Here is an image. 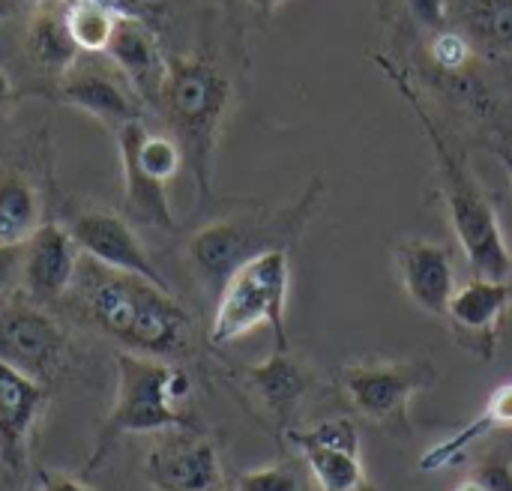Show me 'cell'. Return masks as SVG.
<instances>
[{"label":"cell","instance_id":"cell-1","mask_svg":"<svg viewBox=\"0 0 512 491\" xmlns=\"http://www.w3.org/2000/svg\"><path fill=\"white\" fill-rule=\"evenodd\" d=\"M72 291L87 318L132 354L171 360L189 345L192 318L165 285L108 270L81 255Z\"/></svg>","mask_w":512,"mask_h":491},{"label":"cell","instance_id":"cell-2","mask_svg":"<svg viewBox=\"0 0 512 491\" xmlns=\"http://www.w3.org/2000/svg\"><path fill=\"white\" fill-rule=\"evenodd\" d=\"M228 105H231V81L213 60L204 57L168 60V75L156 108L162 111L168 132L183 150L198 195L210 192L213 153L219 144Z\"/></svg>","mask_w":512,"mask_h":491},{"label":"cell","instance_id":"cell-3","mask_svg":"<svg viewBox=\"0 0 512 491\" xmlns=\"http://www.w3.org/2000/svg\"><path fill=\"white\" fill-rule=\"evenodd\" d=\"M321 195H324V180H312V186L291 207H282L276 213L270 210L252 216H228L198 228L186 246L195 276L213 294H219L228 276L246 261L273 249L291 252V246L303 237L306 225L312 222Z\"/></svg>","mask_w":512,"mask_h":491},{"label":"cell","instance_id":"cell-4","mask_svg":"<svg viewBox=\"0 0 512 491\" xmlns=\"http://www.w3.org/2000/svg\"><path fill=\"white\" fill-rule=\"evenodd\" d=\"M189 396V375L159 357H144L132 351L117 354V390L114 405L99 429L90 468H96L114 441L126 435H162L177 426H192L180 411Z\"/></svg>","mask_w":512,"mask_h":491},{"label":"cell","instance_id":"cell-5","mask_svg":"<svg viewBox=\"0 0 512 491\" xmlns=\"http://www.w3.org/2000/svg\"><path fill=\"white\" fill-rule=\"evenodd\" d=\"M414 111H417L420 123L426 126L429 144L435 150L438 171L444 180V201L450 210V222H453V231L459 237V246H462L474 276L512 282V252L489 195L471 174L465 156L447 144V138L438 132L429 111L423 105H417V99H414Z\"/></svg>","mask_w":512,"mask_h":491},{"label":"cell","instance_id":"cell-6","mask_svg":"<svg viewBox=\"0 0 512 491\" xmlns=\"http://www.w3.org/2000/svg\"><path fill=\"white\" fill-rule=\"evenodd\" d=\"M288 288H291L288 249L264 252L246 261L243 267H237L222 285V291L216 294L210 342L222 348L267 324L276 336V351H291L288 327H285Z\"/></svg>","mask_w":512,"mask_h":491},{"label":"cell","instance_id":"cell-7","mask_svg":"<svg viewBox=\"0 0 512 491\" xmlns=\"http://www.w3.org/2000/svg\"><path fill=\"white\" fill-rule=\"evenodd\" d=\"M342 390L357 414L378 423L390 435H411V399L438 384V369L432 360H378L351 363L339 372Z\"/></svg>","mask_w":512,"mask_h":491},{"label":"cell","instance_id":"cell-8","mask_svg":"<svg viewBox=\"0 0 512 491\" xmlns=\"http://www.w3.org/2000/svg\"><path fill=\"white\" fill-rule=\"evenodd\" d=\"M0 360L39 384H51L69 360V336L39 303L3 306Z\"/></svg>","mask_w":512,"mask_h":491},{"label":"cell","instance_id":"cell-9","mask_svg":"<svg viewBox=\"0 0 512 491\" xmlns=\"http://www.w3.org/2000/svg\"><path fill=\"white\" fill-rule=\"evenodd\" d=\"M288 444L303 456L315 491H378L360 459V432L336 417L312 429H288Z\"/></svg>","mask_w":512,"mask_h":491},{"label":"cell","instance_id":"cell-10","mask_svg":"<svg viewBox=\"0 0 512 491\" xmlns=\"http://www.w3.org/2000/svg\"><path fill=\"white\" fill-rule=\"evenodd\" d=\"M147 480L159 491H219L222 462L216 444L192 426L162 432L144 462Z\"/></svg>","mask_w":512,"mask_h":491},{"label":"cell","instance_id":"cell-11","mask_svg":"<svg viewBox=\"0 0 512 491\" xmlns=\"http://www.w3.org/2000/svg\"><path fill=\"white\" fill-rule=\"evenodd\" d=\"M510 306L512 282L474 276L471 282L456 288L444 321L450 324V333L462 351L474 354L483 363H492Z\"/></svg>","mask_w":512,"mask_h":491},{"label":"cell","instance_id":"cell-12","mask_svg":"<svg viewBox=\"0 0 512 491\" xmlns=\"http://www.w3.org/2000/svg\"><path fill=\"white\" fill-rule=\"evenodd\" d=\"M69 234L75 240V246L81 249L84 258L108 267V270H120V273H132L141 279H150L156 285L171 288L162 273L156 270V264L150 261L144 243L135 234V225L123 216V213H111V210H81L69 219Z\"/></svg>","mask_w":512,"mask_h":491},{"label":"cell","instance_id":"cell-13","mask_svg":"<svg viewBox=\"0 0 512 491\" xmlns=\"http://www.w3.org/2000/svg\"><path fill=\"white\" fill-rule=\"evenodd\" d=\"M57 99L111 126L114 132L123 123L141 120V108H144L138 93L126 84V78L117 69L90 63L84 60V54L57 78Z\"/></svg>","mask_w":512,"mask_h":491},{"label":"cell","instance_id":"cell-14","mask_svg":"<svg viewBox=\"0 0 512 491\" xmlns=\"http://www.w3.org/2000/svg\"><path fill=\"white\" fill-rule=\"evenodd\" d=\"M81 249L66 225L42 222L21 246V285L30 303H57L75 285Z\"/></svg>","mask_w":512,"mask_h":491},{"label":"cell","instance_id":"cell-15","mask_svg":"<svg viewBox=\"0 0 512 491\" xmlns=\"http://www.w3.org/2000/svg\"><path fill=\"white\" fill-rule=\"evenodd\" d=\"M393 258H396V273L408 297L423 312L444 318L456 294V270H453V258L447 246L426 240V237H408L396 246Z\"/></svg>","mask_w":512,"mask_h":491},{"label":"cell","instance_id":"cell-16","mask_svg":"<svg viewBox=\"0 0 512 491\" xmlns=\"http://www.w3.org/2000/svg\"><path fill=\"white\" fill-rule=\"evenodd\" d=\"M105 54L126 78V84L138 93V99L156 108L168 75V57L162 54L156 30L144 21L120 18Z\"/></svg>","mask_w":512,"mask_h":491},{"label":"cell","instance_id":"cell-17","mask_svg":"<svg viewBox=\"0 0 512 491\" xmlns=\"http://www.w3.org/2000/svg\"><path fill=\"white\" fill-rule=\"evenodd\" d=\"M45 405V384L0 360V465L21 471L27 462L30 435Z\"/></svg>","mask_w":512,"mask_h":491},{"label":"cell","instance_id":"cell-18","mask_svg":"<svg viewBox=\"0 0 512 491\" xmlns=\"http://www.w3.org/2000/svg\"><path fill=\"white\" fill-rule=\"evenodd\" d=\"M246 390L258 399V405L273 417L276 429L285 435L291 429V417L300 399L309 390V372L291 351H273L264 363L249 366L243 372Z\"/></svg>","mask_w":512,"mask_h":491},{"label":"cell","instance_id":"cell-19","mask_svg":"<svg viewBox=\"0 0 512 491\" xmlns=\"http://www.w3.org/2000/svg\"><path fill=\"white\" fill-rule=\"evenodd\" d=\"M507 429H512V381L510 384H501V387L489 396L486 408H483L468 426H462V429L453 432L447 441H441V444H435L432 450H426L423 459H420V471L432 474V471L450 468V465H456L474 444H480V441L489 438V435L507 432Z\"/></svg>","mask_w":512,"mask_h":491},{"label":"cell","instance_id":"cell-20","mask_svg":"<svg viewBox=\"0 0 512 491\" xmlns=\"http://www.w3.org/2000/svg\"><path fill=\"white\" fill-rule=\"evenodd\" d=\"M24 54L39 72L51 75L54 81L81 57V51L75 48V42L66 30L60 0H51V3L33 9L27 30H24Z\"/></svg>","mask_w":512,"mask_h":491},{"label":"cell","instance_id":"cell-21","mask_svg":"<svg viewBox=\"0 0 512 491\" xmlns=\"http://www.w3.org/2000/svg\"><path fill=\"white\" fill-rule=\"evenodd\" d=\"M120 153V171H123V216L132 225L141 228H153V231H165L174 234L177 231V219L168 201V186L153 180L129 150H117Z\"/></svg>","mask_w":512,"mask_h":491},{"label":"cell","instance_id":"cell-22","mask_svg":"<svg viewBox=\"0 0 512 491\" xmlns=\"http://www.w3.org/2000/svg\"><path fill=\"white\" fill-rule=\"evenodd\" d=\"M39 225V189L24 171L0 165V246H24Z\"/></svg>","mask_w":512,"mask_h":491},{"label":"cell","instance_id":"cell-23","mask_svg":"<svg viewBox=\"0 0 512 491\" xmlns=\"http://www.w3.org/2000/svg\"><path fill=\"white\" fill-rule=\"evenodd\" d=\"M66 30L81 54H105L117 27V15L93 0H60Z\"/></svg>","mask_w":512,"mask_h":491},{"label":"cell","instance_id":"cell-24","mask_svg":"<svg viewBox=\"0 0 512 491\" xmlns=\"http://www.w3.org/2000/svg\"><path fill=\"white\" fill-rule=\"evenodd\" d=\"M468 27L486 48L512 54V0H474L468 9Z\"/></svg>","mask_w":512,"mask_h":491},{"label":"cell","instance_id":"cell-25","mask_svg":"<svg viewBox=\"0 0 512 491\" xmlns=\"http://www.w3.org/2000/svg\"><path fill=\"white\" fill-rule=\"evenodd\" d=\"M234 491H300V480L288 465H270L240 474Z\"/></svg>","mask_w":512,"mask_h":491},{"label":"cell","instance_id":"cell-26","mask_svg":"<svg viewBox=\"0 0 512 491\" xmlns=\"http://www.w3.org/2000/svg\"><path fill=\"white\" fill-rule=\"evenodd\" d=\"M429 51H432V60L447 72H456V69L468 66V60H471V42L462 33H453V30L435 33Z\"/></svg>","mask_w":512,"mask_h":491},{"label":"cell","instance_id":"cell-27","mask_svg":"<svg viewBox=\"0 0 512 491\" xmlns=\"http://www.w3.org/2000/svg\"><path fill=\"white\" fill-rule=\"evenodd\" d=\"M105 9H111L117 18H132V21H144L150 27H156V21L162 18V3L156 0H93Z\"/></svg>","mask_w":512,"mask_h":491},{"label":"cell","instance_id":"cell-28","mask_svg":"<svg viewBox=\"0 0 512 491\" xmlns=\"http://www.w3.org/2000/svg\"><path fill=\"white\" fill-rule=\"evenodd\" d=\"M405 6L426 33L435 36L447 30V0H405Z\"/></svg>","mask_w":512,"mask_h":491},{"label":"cell","instance_id":"cell-29","mask_svg":"<svg viewBox=\"0 0 512 491\" xmlns=\"http://www.w3.org/2000/svg\"><path fill=\"white\" fill-rule=\"evenodd\" d=\"M21 285V246H0V309Z\"/></svg>","mask_w":512,"mask_h":491},{"label":"cell","instance_id":"cell-30","mask_svg":"<svg viewBox=\"0 0 512 491\" xmlns=\"http://www.w3.org/2000/svg\"><path fill=\"white\" fill-rule=\"evenodd\" d=\"M39 491H93L84 480L60 474V471H42L39 474Z\"/></svg>","mask_w":512,"mask_h":491},{"label":"cell","instance_id":"cell-31","mask_svg":"<svg viewBox=\"0 0 512 491\" xmlns=\"http://www.w3.org/2000/svg\"><path fill=\"white\" fill-rule=\"evenodd\" d=\"M450 491H495V489L489 486V480H486V477H483V471L477 468L474 474H468L465 480H459V483H456Z\"/></svg>","mask_w":512,"mask_h":491},{"label":"cell","instance_id":"cell-32","mask_svg":"<svg viewBox=\"0 0 512 491\" xmlns=\"http://www.w3.org/2000/svg\"><path fill=\"white\" fill-rule=\"evenodd\" d=\"M45 3H51V0H0V18H6L18 9H39Z\"/></svg>","mask_w":512,"mask_h":491},{"label":"cell","instance_id":"cell-33","mask_svg":"<svg viewBox=\"0 0 512 491\" xmlns=\"http://www.w3.org/2000/svg\"><path fill=\"white\" fill-rule=\"evenodd\" d=\"M12 99V84H9V78H6V72L0 69V108L6 105Z\"/></svg>","mask_w":512,"mask_h":491},{"label":"cell","instance_id":"cell-34","mask_svg":"<svg viewBox=\"0 0 512 491\" xmlns=\"http://www.w3.org/2000/svg\"><path fill=\"white\" fill-rule=\"evenodd\" d=\"M249 3H252L258 12H273V9H276V6H282L285 0H249Z\"/></svg>","mask_w":512,"mask_h":491}]
</instances>
